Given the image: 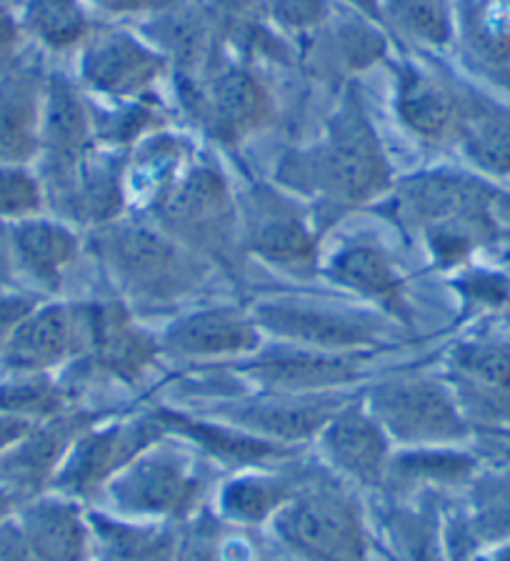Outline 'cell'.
<instances>
[{
	"label": "cell",
	"instance_id": "cell-1",
	"mask_svg": "<svg viewBox=\"0 0 510 561\" xmlns=\"http://www.w3.org/2000/svg\"><path fill=\"white\" fill-rule=\"evenodd\" d=\"M280 188L328 208H358L391 193L393 169L358 91L346 88L313 146L290 151L278 165Z\"/></svg>",
	"mask_w": 510,
	"mask_h": 561
},
{
	"label": "cell",
	"instance_id": "cell-2",
	"mask_svg": "<svg viewBox=\"0 0 510 561\" xmlns=\"http://www.w3.org/2000/svg\"><path fill=\"white\" fill-rule=\"evenodd\" d=\"M510 198L476 175L426 171L393 186V214L424 233L438 268H455L498 239V208Z\"/></svg>",
	"mask_w": 510,
	"mask_h": 561
},
{
	"label": "cell",
	"instance_id": "cell-3",
	"mask_svg": "<svg viewBox=\"0 0 510 561\" xmlns=\"http://www.w3.org/2000/svg\"><path fill=\"white\" fill-rule=\"evenodd\" d=\"M93 251L101 266L136 309H165L198 291L210 266L198 253L171 239L158 224L113 221L95 228Z\"/></svg>",
	"mask_w": 510,
	"mask_h": 561
},
{
	"label": "cell",
	"instance_id": "cell-4",
	"mask_svg": "<svg viewBox=\"0 0 510 561\" xmlns=\"http://www.w3.org/2000/svg\"><path fill=\"white\" fill-rule=\"evenodd\" d=\"M155 221L204 261L233 271L243 251L239 201L218 165L196 158L175 188L153 210Z\"/></svg>",
	"mask_w": 510,
	"mask_h": 561
},
{
	"label": "cell",
	"instance_id": "cell-5",
	"mask_svg": "<svg viewBox=\"0 0 510 561\" xmlns=\"http://www.w3.org/2000/svg\"><path fill=\"white\" fill-rule=\"evenodd\" d=\"M273 526L308 561H366L368 539L358 499L325 473L305 471L298 494Z\"/></svg>",
	"mask_w": 510,
	"mask_h": 561
},
{
	"label": "cell",
	"instance_id": "cell-6",
	"mask_svg": "<svg viewBox=\"0 0 510 561\" xmlns=\"http://www.w3.org/2000/svg\"><path fill=\"white\" fill-rule=\"evenodd\" d=\"M206 489V461L165 442L146 449L103 486L120 516L146 522L188 519Z\"/></svg>",
	"mask_w": 510,
	"mask_h": 561
},
{
	"label": "cell",
	"instance_id": "cell-7",
	"mask_svg": "<svg viewBox=\"0 0 510 561\" xmlns=\"http://www.w3.org/2000/svg\"><path fill=\"white\" fill-rule=\"evenodd\" d=\"M366 407L391 442L413 449L459 444L471 434L451 386L428 376H393L375 383Z\"/></svg>",
	"mask_w": 510,
	"mask_h": 561
},
{
	"label": "cell",
	"instance_id": "cell-8",
	"mask_svg": "<svg viewBox=\"0 0 510 561\" xmlns=\"http://www.w3.org/2000/svg\"><path fill=\"white\" fill-rule=\"evenodd\" d=\"M239 214L243 251L290 276L318 271V228L298 201L268 183H251L239 201Z\"/></svg>",
	"mask_w": 510,
	"mask_h": 561
},
{
	"label": "cell",
	"instance_id": "cell-9",
	"mask_svg": "<svg viewBox=\"0 0 510 561\" xmlns=\"http://www.w3.org/2000/svg\"><path fill=\"white\" fill-rule=\"evenodd\" d=\"M78 53V83L108 103L148 101L169 68V58L126 25L95 28Z\"/></svg>",
	"mask_w": 510,
	"mask_h": 561
},
{
	"label": "cell",
	"instance_id": "cell-10",
	"mask_svg": "<svg viewBox=\"0 0 510 561\" xmlns=\"http://www.w3.org/2000/svg\"><path fill=\"white\" fill-rule=\"evenodd\" d=\"M165 436L169 432L158 416V409L126 421L95 424L78 436L73 449L68 451L66 461L53 477L50 491L81 502L88 494L103 489L120 469H126L130 461L163 442Z\"/></svg>",
	"mask_w": 510,
	"mask_h": 561
},
{
	"label": "cell",
	"instance_id": "cell-11",
	"mask_svg": "<svg viewBox=\"0 0 510 561\" xmlns=\"http://www.w3.org/2000/svg\"><path fill=\"white\" fill-rule=\"evenodd\" d=\"M263 333L280 339V344L323 351V354H363L381 346L385 323L375 316L356 313L331 306L298 301V298H273L251 311Z\"/></svg>",
	"mask_w": 510,
	"mask_h": 561
},
{
	"label": "cell",
	"instance_id": "cell-12",
	"mask_svg": "<svg viewBox=\"0 0 510 561\" xmlns=\"http://www.w3.org/2000/svg\"><path fill=\"white\" fill-rule=\"evenodd\" d=\"M85 351V306L48 301L18 323L0 346V376L50 374Z\"/></svg>",
	"mask_w": 510,
	"mask_h": 561
},
{
	"label": "cell",
	"instance_id": "cell-13",
	"mask_svg": "<svg viewBox=\"0 0 510 561\" xmlns=\"http://www.w3.org/2000/svg\"><path fill=\"white\" fill-rule=\"evenodd\" d=\"M98 419L93 411L66 409L38 421L13 449L0 456V489H8L21 502L46 494L78 436L98 424Z\"/></svg>",
	"mask_w": 510,
	"mask_h": 561
},
{
	"label": "cell",
	"instance_id": "cell-14",
	"mask_svg": "<svg viewBox=\"0 0 510 561\" xmlns=\"http://www.w3.org/2000/svg\"><path fill=\"white\" fill-rule=\"evenodd\" d=\"M343 407L336 393H266L239 399L213 409L223 424L286 446H298L318 436L331 416Z\"/></svg>",
	"mask_w": 510,
	"mask_h": 561
},
{
	"label": "cell",
	"instance_id": "cell-15",
	"mask_svg": "<svg viewBox=\"0 0 510 561\" xmlns=\"http://www.w3.org/2000/svg\"><path fill=\"white\" fill-rule=\"evenodd\" d=\"M85 306V351L81 362L93 371L123 383L140 381L163 354L161 341L140 329L123 301H95Z\"/></svg>",
	"mask_w": 510,
	"mask_h": 561
},
{
	"label": "cell",
	"instance_id": "cell-16",
	"mask_svg": "<svg viewBox=\"0 0 510 561\" xmlns=\"http://www.w3.org/2000/svg\"><path fill=\"white\" fill-rule=\"evenodd\" d=\"M98 148L93 126L91 101L81 91V83L63 73L46 76V99H43L40 123V181L73 169Z\"/></svg>",
	"mask_w": 510,
	"mask_h": 561
},
{
	"label": "cell",
	"instance_id": "cell-17",
	"mask_svg": "<svg viewBox=\"0 0 510 561\" xmlns=\"http://www.w3.org/2000/svg\"><path fill=\"white\" fill-rule=\"evenodd\" d=\"M263 331L251 311L239 306H208L181 316L165 329L163 354L186 362H221L258 354Z\"/></svg>",
	"mask_w": 510,
	"mask_h": 561
},
{
	"label": "cell",
	"instance_id": "cell-18",
	"mask_svg": "<svg viewBox=\"0 0 510 561\" xmlns=\"http://www.w3.org/2000/svg\"><path fill=\"white\" fill-rule=\"evenodd\" d=\"M360 354H323L301 346H276L235 371L266 393H333L360 376Z\"/></svg>",
	"mask_w": 510,
	"mask_h": 561
},
{
	"label": "cell",
	"instance_id": "cell-19",
	"mask_svg": "<svg viewBox=\"0 0 510 561\" xmlns=\"http://www.w3.org/2000/svg\"><path fill=\"white\" fill-rule=\"evenodd\" d=\"M448 366V386L468 424L510 419V346L498 341H465L453 348Z\"/></svg>",
	"mask_w": 510,
	"mask_h": 561
},
{
	"label": "cell",
	"instance_id": "cell-20",
	"mask_svg": "<svg viewBox=\"0 0 510 561\" xmlns=\"http://www.w3.org/2000/svg\"><path fill=\"white\" fill-rule=\"evenodd\" d=\"M318 436L325 459L340 477L360 486L383 489L391 463V438L366 403L343 401Z\"/></svg>",
	"mask_w": 510,
	"mask_h": 561
},
{
	"label": "cell",
	"instance_id": "cell-21",
	"mask_svg": "<svg viewBox=\"0 0 510 561\" xmlns=\"http://www.w3.org/2000/svg\"><path fill=\"white\" fill-rule=\"evenodd\" d=\"M323 271L333 284L375 304L393 321L403 323V327L413 321L406 278L381 243L368 239L346 241L325 261Z\"/></svg>",
	"mask_w": 510,
	"mask_h": 561
},
{
	"label": "cell",
	"instance_id": "cell-22",
	"mask_svg": "<svg viewBox=\"0 0 510 561\" xmlns=\"http://www.w3.org/2000/svg\"><path fill=\"white\" fill-rule=\"evenodd\" d=\"M15 522L35 561H88L91 557V522L78 499L46 491L18 506Z\"/></svg>",
	"mask_w": 510,
	"mask_h": 561
},
{
	"label": "cell",
	"instance_id": "cell-23",
	"mask_svg": "<svg viewBox=\"0 0 510 561\" xmlns=\"http://www.w3.org/2000/svg\"><path fill=\"white\" fill-rule=\"evenodd\" d=\"M473 73L510 95V0H455V43Z\"/></svg>",
	"mask_w": 510,
	"mask_h": 561
},
{
	"label": "cell",
	"instance_id": "cell-24",
	"mask_svg": "<svg viewBox=\"0 0 510 561\" xmlns=\"http://www.w3.org/2000/svg\"><path fill=\"white\" fill-rule=\"evenodd\" d=\"M395 116L413 136L426 144L455 140L461 116L459 85L441 81L430 70L401 60L393 68Z\"/></svg>",
	"mask_w": 510,
	"mask_h": 561
},
{
	"label": "cell",
	"instance_id": "cell-25",
	"mask_svg": "<svg viewBox=\"0 0 510 561\" xmlns=\"http://www.w3.org/2000/svg\"><path fill=\"white\" fill-rule=\"evenodd\" d=\"M46 76L13 64L0 73V165H33L40 156Z\"/></svg>",
	"mask_w": 510,
	"mask_h": 561
},
{
	"label": "cell",
	"instance_id": "cell-26",
	"mask_svg": "<svg viewBox=\"0 0 510 561\" xmlns=\"http://www.w3.org/2000/svg\"><path fill=\"white\" fill-rule=\"evenodd\" d=\"M8 245L18 274L46 294H58L81 253V239L60 218L35 216L8 224Z\"/></svg>",
	"mask_w": 510,
	"mask_h": 561
},
{
	"label": "cell",
	"instance_id": "cell-27",
	"mask_svg": "<svg viewBox=\"0 0 510 561\" xmlns=\"http://www.w3.org/2000/svg\"><path fill=\"white\" fill-rule=\"evenodd\" d=\"M196 158V146L186 136L151 130L134 146V153L123 169L126 204L153 214Z\"/></svg>",
	"mask_w": 510,
	"mask_h": 561
},
{
	"label": "cell",
	"instance_id": "cell-28",
	"mask_svg": "<svg viewBox=\"0 0 510 561\" xmlns=\"http://www.w3.org/2000/svg\"><path fill=\"white\" fill-rule=\"evenodd\" d=\"M206 118L223 144H241L266 126L273 113L268 85L245 66L216 73L204 93Z\"/></svg>",
	"mask_w": 510,
	"mask_h": 561
},
{
	"label": "cell",
	"instance_id": "cell-29",
	"mask_svg": "<svg viewBox=\"0 0 510 561\" xmlns=\"http://www.w3.org/2000/svg\"><path fill=\"white\" fill-rule=\"evenodd\" d=\"M165 432L188 438L208 459H216L228 467L263 469L276 461H288L298 454V446H286L268 438L253 436L243 428H235L223 421H204L173 409H158Z\"/></svg>",
	"mask_w": 510,
	"mask_h": 561
},
{
	"label": "cell",
	"instance_id": "cell-30",
	"mask_svg": "<svg viewBox=\"0 0 510 561\" xmlns=\"http://www.w3.org/2000/svg\"><path fill=\"white\" fill-rule=\"evenodd\" d=\"M461 116L453 144L473 169L490 179L510 175V103L459 85Z\"/></svg>",
	"mask_w": 510,
	"mask_h": 561
},
{
	"label": "cell",
	"instance_id": "cell-31",
	"mask_svg": "<svg viewBox=\"0 0 510 561\" xmlns=\"http://www.w3.org/2000/svg\"><path fill=\"white\" fill-rule=\"evenodd\" d=\"M305 479V471L295 473H266V471H245L241 477L225 481L218 506L221 516L231 524L258 526L263 522L276 519V514L290 499L298 494Z\"/></svg>",
	"mask_w": 510,
	"mask_h": 561
},
{
	"label": "cell",
	"instance_id": "cell-32",
	"mask_svg": "<svg viewBox=\"0 0 510 561\" xmlns=\"http://www.w3.org/2000/svg\"><path fill=\"white\" fill-rule=\"evenodd\" d=\"M15 11L23 38L48 53L81 50L98 28L83 0H21Z\"/></svg>",
	"mask_w": 510,
	"mask_h": 561
},
{
	"label": "cell",
	"instance_id": "cell-33",
	"mask_svg": "<svg viewBox=\"0 0 510 561\" xmlns=\"http://www.w3.org/2000/svg\"><path fill=\"white\" fill-rule=\"evenodd\" d=\"M476 473V459L468 454L451 451L445 446H428L391 456L385 489L393 496H413L426 486H453Z\"/></svg>",
	"mask_w": 510,
	"mask_h": 561
},
{
	"label": "cell",
	"instance_id": "cell-34",
	"mask_svg": "<svg viewBox=\"0 0 510 561\" xmlns=\"http://www.w3.org/2000/svg\"><path fill=\"white\" fill-rule=\"evenodd\" d=\"M381 28L424 50L455 43V0H381Z\"/></svg>",
	"mask_w": 510,
	"mask_h": 561
},
{
	"label": "cell",
	"instance_id": "cell-35",
	"mask_svg": "<svg viewBox=\"0 0 510 561\" xmlns=\"http://www.w3.org/2000/svg\"><path fill=\"white\" fill-rule=\"evenodd\" d=\"M70 391L50 374L3 376L0 379V414L46 421L70 409Z\"/></svg>",
	"mask_w": 510,
	"mask_h": 561
},
{
	"label": "cell",
	"instance_id": "cell-36",
	"mask_svg": "<svg viewBox=\"0 0 510 561\" xmlns=\"http://www.w3.org/2000/svg\"><path fill=\"white\" fill-rule=\"evenodd\" d=\"M389 529L403 561H448L438 531V516L428 504L393 508Z\"/></svg>",
	"mask_w": 510,
	"mask_h": 561
},
{
	"label": "cell",
	"instance_id": "cell-37",
	"mask_svg": "<svg viewBox=\"0 0 510 561\" xmlns=\"http://www.w3.org/2000/svg\"><path fill=\"white\" fill-rule=\"evenodd\" d=\"M468 531L478 541H510V473H490L473 484Z\"/></svg>",
	"mask_w": 510,
	"mask_h": 561
},
{
	"label": "cell",
	"instance_id": "cell-38",
	"mask_svg": "<svg viewBox=\"0 0 510 561\" xmlns=\"http://www.w3.org/2000/svg\"><path fill=\"white\" fill-rule=\"evenodd\" d=\"M46 188L31 165H0V224L43 216Z\"/></svg>",
	"mask_w": 510,
	"mask_h": 561
},
{
	"label": "cell",
	"instance_id": "cell-39",
	"mask_svg": "<svg viewBox=\"0 0 510 561\" xmlns=\"http://www.w3.org/2000/svg\"><path fill=\"white\" fill-rule=\"evenodd\" d=\"M263 11L280 33L305 38L323 31L333 21V0H263Z\"/></svg>",
	"mask_w": 510,
	"mask_h": 561
},
{
	"label": "cell",
	"instance_id": "cell-40",
	"mask_svg": "<svg viewBox=\"0 0 510 561\" xmlns=\"http://www.w3.org/2000/svg\"><path fill=\"white\" fill-rule=\"evenodd\" d=\"M223 522L213 514H198L178 534L175 561H223Z\"/></svg>",
	"mask_w": 510,
	"mask_h": 561
},
{
	"label": "cell",
	"instance_id": "cell-41",
	"mask_svg": "<svg viewBox=\"0 0 510 561\" xmlns=\"http://www.w3.org/2000/svg\"><path fill=\"white\" fill-rule=\"evenodd\" d=\"M455 288L471 311L500 309L510 301V278L503 274H490V271H476V274L463 276Z\"/></svg>",
	"mask_w": 510,
	"mask_h": 561
},
{
	"label": "cell",
	"instance_id": "cell-42",
	"mask_svg": "<svg viewBox=\"0 0 510 561\" xmlns=\"http://www.w3.org/2000/svg\"><path fill=\"white\" fill-rule=\"evenodd\" d=\"M88 11L111 21H134V18H151L165 11L175 0H83Z\"/></svg>",
	"mask_w": 510,
	"mask_h": 561
},
{
	"label": "cell",
	"instance_id": "cell-43",
	"mask_svg": "<svg viewBox=\"0 0 510 561\" xmlns=\"http://www.w3.org/2000/svg\"><path fill=\"white\" fill-rule=\"evenodd\" d=\"M23 41L25 38L21 23H18L15 5L8 3V0H0V73L15 64Z\"/></svg>",
	"mask_w": 510,
	"mask_h": 561
},
{
	"label": "cell",
	"instance_id": "cell-44",
	"mask_svg": "<svg viewBox=\"0 0 510 561\" xmlns=\"http://www.w3.org/2000/svg\"><path fill=\"white\" fill-rule=\"evenodd\" d=\"M38 301L28 294L18 291H0V346L11 336L13 329L28 316Z\"/></svg>",
	"mask_w": 510,
	"mask_h": 561
},
{
	"label": "cell",
	"instance_id": "cell-45",
	"mask_svg": "<svg viewBox=\"0 0 510 561\" xmlns=\"http://www.w3.org/2000/svg\"><path fill=\"white\" fill-rule=\"evenodd\" d=\"M175 557H178V534L158 526L153 537L140 547L138 554L130 561H175Z\"/></svg>",
	"mask_w": 510,
	"mask_h": 561
},
{
	"label": "cell",
	"instance_id": "cell-46",
	"mask_svg": "<svg viewBox=\"0 0 510 561\" xmlns=\"http://www.w3.org/2000/svg\"><path fill=\"white\" fill-rule=\"evenodd\" d=\"M0 561H35L15 516L0 526Z\"/></svg>",
	"mask_w": 510,
	"mask_h": 561
},
{
	"label": "cell",
	"instance_id": "cell-47",
	"mask_svg": "<svg viewBox=\"0 0 510 561\" xmlns=\"http://www.w3.org/2000/svg\"><path fill=\"white\" fill-rule=\"evenodd\" d=\"M35 424H38V421L0 414V456H3L8 449H13V446L21 442V438L28 434Z\"/></svg>",
	"mask_w": 510,
	"mask_h": 561
},
{
	"label": "cell",
	"instance_id": "cell-48",
	"mask_svg": "<svg viewBox=\"0 0 510 561\" xmlns=\"http://www.w3.org/2000/svg\"><path fill=\"white\" fill-rule=\"evenodd\" d=\"M333 3L346 5L350 13H356L366 21L381 25V0H333Z\"/></svg>",
	"mask_w": 510,
	"mask_h": 561
},
{
	"label": "cell",
	"instance_id": "cell-49",
	"mask_svg": "<svg viewBox=\"0 0 510 561\" xmlns=\"http://www.w3.org/2000/svg\"><path fill=\"white\" fill-rule=\"evenodd\" d=\"M23 502L18 499L15 494H11L8 489H0V526H3L8 519H13L18 506H21Z\"/></svg>",
	"mask_w": 510,
	"mask_h": 561
},
{
	"label": "cell",
	"instance_id": "cell-50",
	"mask_svg": "<svg viewBox=\"0 0 510 561\" xmlns=\"http://www.w3.org/2000/svg\"><path fill=\"white\" fill-rule=\"evenodd\" d=\"M186 3H198L200 5V3H206V0H186Z\"/></svg>",
	"mask_w": 510,
	"mask_h": 561
},
{
	"label": "cell",
	"instance_id": "cell-51",
	"mask_svg": "<svg viewBox=\"0 0 510 561\" xmlns=\"http://www.w3.org/2000/svg\"><path fill=\"white\" fill-rule=\"evenodd\" d=\"M8 3H11V0H8Z\"/></svg>",
	"mask_w": 510,
	"mask_h": 561
},
{
	"label": "cell",
	"instance_id": "cell-52",
	"mask_svg": "<svg viewBox=\"0 0 510 561\" xmlns=\"http://www.w3.org/2000/svg\"><path fill=\"white\" fill-rule=\"evenodd\" d=\"M508 278H510V276H508Z\"/></svg>",
	"mask_w": 510,
	"mask_h": 561
}]
</instances>
